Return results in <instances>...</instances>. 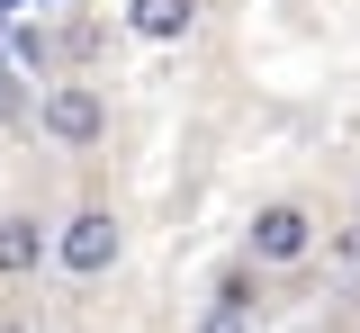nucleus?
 Returning <instances> with one entry per match:
<instances>
[{
    "mask_svg": "<svg viewBox=\"0 0 360 333\" xmlns=\"http://www.w3.org/2000/svg\"><path fill=\"white\" fill-rule=\"evenodd\" d=\"M37 126H45L54 144H72V153H82V144L108 136V91H90V81H54L45 108H37Z\"/></svg>",
    "mask_w": 360,
    "mask_h": 333,
    "instance_id": "obj_1",
    "label": "nucleus"
},
{
    "mask_svg": "<svg viewBox=\"0 0 360 333\" xmlns=\"http://www.w3.org/2000/svg\"><path fill=\"white\" fill-rule=\"evenodd\" d=\"M243 252H252V270H288V261H307V252H315V216L279 198V207L252 216V243H243Z\"/></svg>",
    "mask_w": 360,
    "mask_h": 333,
    "instance_id": "obj_2",
    "label": "nucleus"
},
{
    "mask_svg": "<svg viewBox=\"0 0 360 333\" xmlns=\"http://www.w3.org/2000/svg\"><path fill=\"white\" fill-rule=\"evenodd\" d=\"M54 261H63L72 280H99V270L117 261V216H108V207H82V216L63 226V243H54Z\"/></svg>",
    "mask_w": 360,
    "mask_h": 333,
    "instance_id": "obj_3",
    "label": "nucleus"
},
{
    "mask_svg": "<svg viewBox=\"0 0 360 333\" xmlns=\"http://www.w3.org/2000/svg\"><path fill=\"white\" fill-rule=\"evenodd\" d=\"M45 252H54V243H45L37 216H0V280H27Z\"/></svg>",
    "mask_w": 360,
    "mask_h": 333,
    "instance_id": "obj_4",
    "label": "nucleus"
},
{
    "mask_svg": "<svg viewBox=\"0 0 360 333\" xmlns=\"http://www.w3.org/2000/svg\"><path fill=\"white\" fill-rule=\"evenodd\" d=\"M189 18H198V0H127V27H135V37H153V46L189 37Z\"/></svg>",
    "mask_w": 360,
    "mask_h": 333,
    "instance_id": "obj_5",
    "label": "nucleus"
},
{
    "mask_svg": "<svg viewBox=\"0 0 360 333\" xmlns=\"http://www.w3.org/2000/svg\"><path fill=\"white\" fill-rule=\"evenodd\" d=\"M252 315H262V306H234V297H207V315H198V333H252Z\"/></svg>",
    "mask_w": 360,
    "mask_h": 333,
    "instance_id": "obj_6",
    "label": "nucleus"
},
{
    "mask_svg": "<svg viewBox=\"0 0 360 333\" xmlns=\"http://www.w3.org/2000/svg\"><path fill=\"white\" fill-rule=\"evenodd\" d=\"M333 252H342V261H360V216H352V235H342V243H333Z\"/></svg>",
    "mask_w": 360,
    "mask_h": 333,
    "instance_id": "obj_7",
    "label": "nucleus"
},
{
    "mask_svg": "<svg viewBox=\"0 0 360 333\" xmlns=\"http://www.w3.org/2000/svg\"><path fill=\"white\" fill-rule=\"evenodd\" d=\"M0 333H27V325H18V315H0Z\"/></svg>",
    "mask_w": 360,
    "mask_h": 333,
    "instance_id": "obj_8",
    "label": "nucleus"
},
{
    "mask_svg": "<svg viewBox=\"0 0 360 333\" xmlns=\"http://www.w3.org/2000/svg\"><path fill=\"white\" fill-rule=\"evenodd\" d=\"M352 216H360V190H352Z\"/></svg>",
    "mask_w": 360,
    "mask_h": 333,
    "instance_id": "obj_9",
    "label": "nucleus"
}]
</instances>
